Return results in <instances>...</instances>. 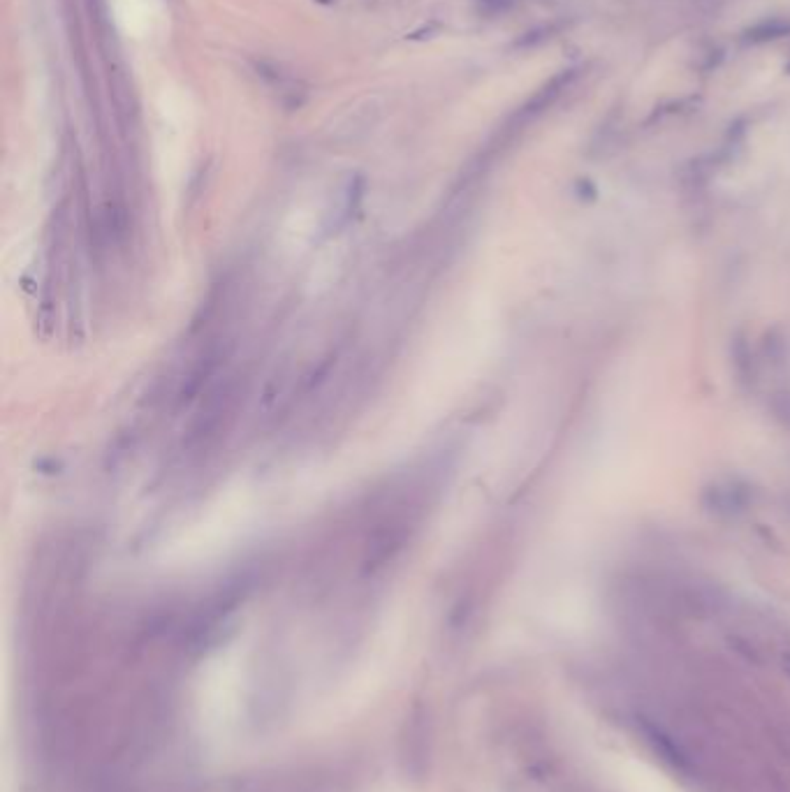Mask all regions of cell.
Masks as SVG:
<instances>
[{"instance_id": "6da1fadb", "label": "cell", "mask_w": 790, "mask_h": 792, "mask_svg": "<svg viewBox=\"0 0 790 792\" xmlns=\"http://www.w3.org/2000/svg\"><path fill=\"white\" fill-rule=\"evenodd\" d=\"M572 77H575V72H572V70H563V72L556 74V77L550 83H545V86L540 88L533 97H531V102L526 105V112L529 114H536V112L547 110V107H550L554 100L561 95V90L568 86Z\"/></svg>"}, {"instance_id": "7a4b0ae2", "label": "cell", "mask_w": 790, "mask_h": 792, "mask_svg": "<svg viewBox=\"0 0 790 792\" xmlns=\"http://www.w3.org/2000/svg\"><path fill=\"white\" fill-rule=\"evenodd\" d=\"M788 32H790V21H786V19H765V21L748 28L744 32V37H746V42H751V45H762V42L786 37Z\"/></svg>"}]
</instances>
